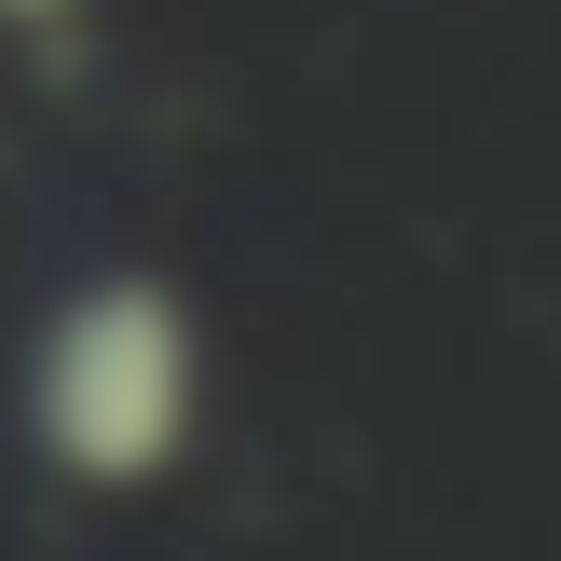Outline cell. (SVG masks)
I'll return each mask as SVG.
<instances>
[{
	"label": "cell",
	"mask_w": 561,
	"mask_h": 561,
	"mask_svg": "<svg viewBox=\"0 0 561 561\" xmlns=\"http://www.w3.org/2000/svg\"><path fill=\"white\" fill-rule=\"evenodd\" d=\"M0 55H27V69H82V55H96V0H0Z\"/></svg>",
	"instance_id": "cell-2"
},
{
	"label": "cell",
	"mask_w": 561,
	"mask_h": 561,
	"mask_svg": "<svg viewBox=\"0 0 561 561\" xmlns=\"http://www.w3.org/2000/svg\"><path fill=\"white\" fill-rule=\"evenodd\" d=\"M14 425L42 453V480L96 493H164L206 438V316L179 301V274H82V288L42 301L14 356Z\"/></svg>",
	"instance_id": "cell-1"
}]
</instances>
